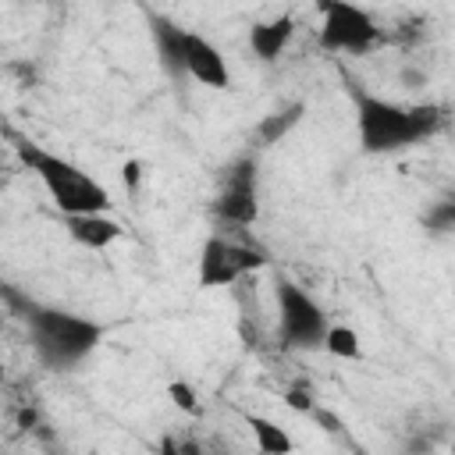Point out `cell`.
<instances>
[{
  "label": "cell",
  "instance_id": "obj_1",
  "mask_svg": "<svg viewBox=\"0 0 455 455\" xmlns=\"http://www.w3.org/2000/svg\"><path fill=\"white\" fill-rule=\"evenodd\" d=\"M0 299L28 331L32 352L46 370L68 373L78 363H85L103 341V323H96L89 316L68 313L60 306H46V302H39V299L11 288V284H0Z\"/></svg>",
  "mask_w": 455,
  "mask_h": 455
},
{
  "label": "cell",
  "instance_id": "obj_2",
  "mask_svg": "<svg viewBox=\"0 0 455 455\" xmlns=\"http://www.w3.org/2000/svg\"><path fill=\"white\" fill-rule=\"evenodd\" d=\"M352 103H355V135L359 149L370 156H387L409 146L427 142L430 135L441 132L444 110L437 103H395L377 92H366L352 85Z\"/></svg>",
  "mask_w": 455,
  "mask_h": 455
},
{
  "label": "cell",
  "instance_id": "obj_3",
  "mask_svg": "<svg viewBox=\"0 0 455 455\" xmlns=\"http://www.w3.org/2000/svg\"><path fill=\"white\" fill-rule=\"evenodd\" d=\"M14 153L18 160L43 181L50 203L68 217V213H100L110 210V192L78 164H71L68 156L32 142V139H14Z\"/></svg>",
  "mask_w": 455,
  "mask_h": 455
},
{
  "label": "cell",
  "instance_id": "obj_4",
  "mask_svg": "<svg viewBox=\"0 0 455 455\" xmlns=\"http://www.w3.org/2000/svg\"><path fill=\"white\" fill-rule=\"evenodd\" d=\"M274 299H277V338L284 348L295 352H309L320 348L323 331H327V313L323 306L295 281L281 277L274 284Z\"/></svg>",
  "mask_w": 455,
  "mask_h": 455
},
{
  "label": "cell",
  "instance_id": "obj_5",
  "mask_svg": "<svg viewBox=\"0 0 455 455\" xmlns=\"http://www.w3.org/2000/svg\"><path fill=\"white\" fill-rule=\"evenodd\" d=\"M210 210L220 224H231V228L256 224V217H259V164H256V156L245 153L224 167Z\"/></svg>",
  "mask_w": 455,
  "mask_h": 455
},
{
  "label": "cell",
  "instance_id": "obj_6",
  "mask_svg": "<svg viewBox=\"0 0 455 455\" xmlns=\"http://www.w3.org/2000/svg\"><path fill=\"white\" fill-rule=\"evenodd\" d=\"M380 39L373 14L352 0H320V46L327 53H366Z\"/></svg>",
  "mask_w": 455,
  "mask_h": 455
},
{
  "label": "cell",
  "instance_id": "obj_7",
  "mask_svg": "<svg viewBox=\"0 0 455 455\" xmlns=\"http://www.w3.org/2000/svg\"><path fill=\"white\" fill-rule=\"evenodd\" d=\"M259 267H267V256L259 249L220 238V235H210L199 249L196 277H199L203 288H224V284H235V281L256 274Z\"/></svg>",
  "mask_w": 455,
  "mask_h": 455
},
{
  "label": "cell",
  "instance_id": "obj_8",
  "mask_svg": "<svg viewBox=\"0 0 455 455\" xmlns=\"http://www.w3.org/2000/svg\"><path fill=\"white\" fill-rule=\"evenodd\" d=\"M181 60H185V75L196 78L206 89H228L231 85V68L224 60V53L199 32L185 28L181 36Z\"/></svg>",
  "mask_w": 455,
  "mask_h": 455
},
{
  "label": "cell",
  "instance_id": "obj_9",
  "mask_svg": "<svg viewBox=\"0 0 455 455\" xmlns=\"http://www.w3.org/2000/svg\"><path fill=\"white\" fill-rule=\"evenodd\" d=\"M64 231L71 235L75 245L96 249V252L121 238V224L114 217H107V210H100V213H68L64 217Z\"/></svg>",
  "mask_w": 455,
  "mask_h": 455
},
{
  "label": "cell",
  "instance_id": "obj_10",
  "mask_svg": "<svg viewBox=\"0 0 455 455\" xmlns=\"http://www.w3.org/2000/svg\"><path fill=\"white\" fill-rule=\"evenodd\" d=\"M291 36H295V18L291 14H277V18L256 21L249 28V50H252L256 60L274 64L284 53V46L291 43Z\"/></svg>",
  "mask_w": 455,
  "mask_h": 455
},
{
  "label": "cell",
  "instance_id": "obj_11",
  "mask_svg": "<svg viewBox=\"0 0 455 455\" xmlns=\"http://www.w3.org/2000/svg\"><path fill=\"white\" fill-rule=\"evenodd\" d=\"M149 36H153L160 68L171 78H181L185 75V60H181V36H185V28L178 21H171L167 14H149Z\"/></svg>",
  "mask_w": 455,
  "mask_h": 455
},
{
  "label": "cell",
  "instance_id": "obj_12",
  "mask_svg": "<svg viewBox=\"0 0 455 455\" xmlns=\"http://www.w3.org/2000/svg\"><path fill=\"white\" fill-rule=\"evenodd\" d=\"M302 114H306V103H302V100H291V103H284L281 110L267 114V117L256 124V139H259V146H274V142H281L284 135H291L295 124L302 121Z\"/></svg>",
  "mask_w": 455,
  "mask_h": 455
},
{
  "label": "cell",
  "instance_id": "obj_13",
  "mask_svg": "<svg viewBox=\"0 0 455 455\" xmlns=\"http://www.w3.org/2000/svg\"><path fill=\"white\" fill-rule=\"evenodd\" d=\"M245 423H249V430H252V441H256V448L263 451V455H284V451H291L295 444H291V437H288V430L284 427H277L274 419H267V416H245Z\"/></svg>",
  "mask_w": 455,
  "mask_h": 455
},
{
  "label": "cell",
  "instance_id": "obj_14",
  "mask_svg": "<svg viewBox=\"0 0 455 455\" xmlns=\"http://www.w3.org/2000/svg\"><path fill=\"white\" fill-rule=\"evenodd\" d=\"M320 348H327L334 359H363V341H359V334H355L352 327H345V323H327Z\"/></svg>",
  "mask_w": 455,
  "mask_h": 455
},
{
  "label": "cell",
  "instance_id": "obj_15",
  "mask_svg": "<svg viewBox=\"0 0 455 455\" xmlns=\"http://www.w3.org/2000/svg\"><path fill=\"white\" fill-rule=\"evenodd\" d=\"M423 228H427L430 238H448L455 231V199H437L423 213Z\"/></svg>",
  "mask_w": 455,
  "mask_h": 455
},
{
  "label": "cell",
  "instance_id": "obj_16",
  "mask_svg": "<svg viewBox=\"0 0 455 455\" xmlns=\"http://www.w3.org/2000/svg\"><path fill=\"white\" fill-rule=\"evenodd\" d=\"M167 398H171V405L181 409L185 416H196V412H199V398H196V391H192L188 380H171V384H167Z\"/></svg>",
  "mask_w": 455,
  "mask_h": 455
},
{
  "label": "cell",
  "instance_id": "obj_17",
  "mask_svg": "<svg viewBox=\"0 0 455 455\" xmlns=\"http://www.w3.org/2000/svg\"><path fill=\"white\" fill-rule=\"evenodd\" d=\"M121 181H124L128 192H135L139 181H142V160H124V167H121Z\"/></svg>",
  "mask_w": 455,
  "mask_h": 455
},
{
  "label": "cell",
  "instance_id": "obj_18",
  "mask_svg": "<svg viewBox=\"0 0 455 455\" xmlns=\"http://www.w3.org/2000/svg\"><path fill=\"white\" fill-rule=\"evenodd\" d=\"M284 402H288L295 412H309V409L316 405V402H313V395H309L306 387H291V391L284 395Z\"/></svg>",
  "mask_w": 455,
  "mask_h": 455
},
{
  "label": "cell",
  "instance_id": "obj_19",
  "mask_svg": "<svg viewBox=\"0 0 455 455\" xmlns=\"http://www.w3.org/2000/svg\"><path fill=\"white\" fill-rule=\"evenodd\" d=\"M398 78H402L409 89H416V85H427V75H423V71H416V68H402V71H398Z\"/></svg>",
  "mask_w": 455,
  "mask_h": 455
},
{
  "label": "cell",
  "instance_id": "obj_20",
  "mask_svg": "<svg viewBox=\"0 0 455 455\" xmlns=\"http://www.w3.org/2000/svg\"><path fill=\"white\" fill-rule=\"evenodd\" d=\"M0 185H4V167H0Z\"/></svg>",
  "mask_w": 455,
  "mask_h": 455
},
{
  "label": "cell",
  "instance_id": "obj_21",
  "mask_svg": "<svg viewBox=\"0 0 455 455\" xmlns=\"http://www.w3.org/2000/svg\"><path fill=\"white\" fill-rule=\"evenodd\" d=\"M0 380H4V366H0Z\"/></svg>",
  "mask_w": 455,
  "mask_h": 455
}]
</instances>
